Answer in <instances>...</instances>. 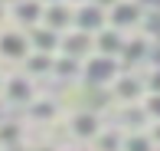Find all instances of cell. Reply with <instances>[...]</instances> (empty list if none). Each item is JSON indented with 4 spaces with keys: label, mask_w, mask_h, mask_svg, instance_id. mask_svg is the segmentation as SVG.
<instances>
[{
    "label": "cell",
    "mask_w": 160,
    "mask_h": 151,
    "mask_svg": "<svg viewBox=\"0 0 160 151\" xmlns=\"http://www.w3.org/2000/svg\"><path fill=\"white\" fill-rule=\"evenodd\" d=\"M144 89L160 95V66H147L144 69Z\"/></svg>",
    "instance_id": "44dd1931"
},
{
    "label": "cell",
    "mask_w": 160,
    "mask_h": 151,
    "mask_svg": "<svg viewBox=\"0 0 160 151\" xmlns=\"http://www.w3.org/2000/svg\"><path fill=\"white\" fill-rule=\"evenodd\" d=\"M105 128V112L98 109H75L65 115V132L72 145H92V138Z\"/></svg>",
    "instance_id": "3957f363"
},
{
    "label": "cell",
    "mask_w": 160,
    "mask_h": 151,
    "mask_svg": "<svg viewBox=\"0 0 160 151\" xmlns=\"http://www.w3.org/2000/svg\"><path fill=\"white\" fill-rule=\"evenodd\" d=\"M62 151H88V145H65Z\"/></svg>",
    "instance_id": "484cf974"
},
{
    "label": "cell",
    "mask_w": 160,
    "mask_h": 151,
    "mask_svg": "<svg viewBox=\"0 0 160 151\" xmlns=\"http://www.w3.org/2000/svg\"><path fill=\"white\" fill-rule=\"evenodd\" d=\"M52 62H56V56H46V53H30L26 56V62L20 69H23L30 79H52Z\"/></svg>",
    "instance_id": "5bb4252c"
},
{
    "label": "cell",
    "mask_w": 160,
    "mask_h": 151,
    "mask_svg": "<svg viewBox=\"0 0 160 151\" xmlns=\"http://www.w3.org/2000/svg\"><path fill=\"white\" fill-rule=\"evenodd\" d=\"M30 53H33V46H30V33L26 30L10 26V23L0 26V69H3V73L20 69Z\"/></svg>",
    "instance_id": "6da1fadb"
},
{
    "label": "cell",
    "mask_w": 160,
    "mask_h": 151,
    "mask_svg": "<svg viewBox=\"0 0 160 151\" xmlns=\"http://www.w3.org/2000/svg\"><path fill=\"white\" fill-rule=\"evenodd\" d=\"M26 125H39V128H52L56 121H62L65 118V109H62V102H59V95H36L30 105H26Z\"/></svg>",
    "instance_id": "52a82bcc"
},
{
    "label": "cell",
    "mask_w": 160,
    "mask_h": 151,
    "mask_svg": "<svg viewBox=\"0 0 160 151\" xmlns=\"http://www.w3.org/2000/svg\"><path fill=\"white\" fill-rule=\"evenodd\" d=\"M26 148H30V151H62L59 145H52L49 138H39V141H26Z\"/></svg>",
    "instance_id": "7402d4cb"
},
{
    "label": "cell",
    "mask_w": 160,
    "mask_h": 151,
    "mask_svg": "<svg viewBox=\"0 0 160 151\" xmlns=\"http://www.w3.org/2000/svg\"><path fill=\"white\" fill-rule=\"evenodd\" d=\"M3 76H7V73H3V69H0V92H3Z\"/></svg>",
    "instance_id": "83f0119b"
},
{
    "label": "cell",
    "mask_w": 160,
    "mask_h": 151,
    "mask_svg": "<svg viewBox=\"0 0 160 151\" xmlns=\"http://www.w3.org/2000/svg\"><path fill=\"white\" fill-rule=\"evenodd\" d=\"M147 135H150V141H154V148L160 151V121H150V125H147Z\"/></svg>",
    "instance_id": "603a6c76"
},
{
    "label": "cell",
    "mask_w": 160,
    "mask_h": 151,
    "mask_svg": "<svg viewBox=\"0 0 160 151\" xmlns=\"http://www.w3.org/2000/svg\"><path fill=\"white\" fill-rule=\"evenodd\" d=\"M26 145V121L23 118H0V148Z\"/></svg>",
    "instance_id": "9a60e30c"
},
{
    "label": "cell",
    "mask_w": 160,
    "mask_h": 151,
    "mask_svg": "<svg viewBox=\"0 0 160 151\" xmlns=\"http://www.w3.org/2000/svg\"><path fill=\"white\" fill-rule=\"evenodd\" d=\"M30 46H33V53L59 56V33L46 30V26H36V30H30Z\"/></svg>",
    "instance_id": "e0dca14e"
},
{
    "label": "cell",
    "mask_w": 160,
    "mask_h": 151,
    "mask_svg": "<svg viewBox=\"0 0 160 151\" xmlns=\"http://www.w3.org/2000/svg\"><path fill=\"white\" fill-rule=\"evenodd\" d=\"M144 17H147V7L141 3V0H121L118 7H111L108 10V26H114L118 33H141L144 30Z\"/></svg>",
    "instance_id": "8992f818"
},
{
    "label": "cell",
    "mask_w": 160,
    "mask_h": 151,
    "mask_svg": "<svg viewBox=\"0 0 160 151\" xmlns=\"http://www.w3.org/2000/svg\"><path fill=\"white\" fill-rule=\"evenodd\" d=\"M36 95H39V85H36V79H30L23 69H10V73L3 76V92H0V102L17 105V109H26Z\"/></svg>",
    "instance_id": "277c9868"
},
{
    "label": "cell",
    "mask_w": 160,
    "mask_h": 151,
    "mask_svg": "<svg viewBox=\"0 0 160 151\" xmlns=\"http://www.w3.org/2000/svg\"><path fill=\"white\" fill-rule=\"evenodd\" d=\"M121 151H157V148H154V141H150L147 128H141V132H124Z\"/></svg>",
    "instance_id": "d6986e66"
},
{
    "label": "cell",
    "mask_w": 160,
    "mask_h": 151,
    "mask_svg": "<svg viewBox=\"0 0 160 151\" xmlns=\"http://www.w3.org/2000/svg\"><path fill=\"white\" fill-rule=\"evenodd\" d=\"M95 53H101V56H114V59H118L121 56V49H124V33H118L114 30V26H105V30H98L95 36Z\"/></svg>",
    "instance_id": "4fadbf2b"
},
{
    "label": "cell",
    "mask_w": 160,
    "mask_h": 151,
    "mask_svg": "<svg viewBox=\"0 0 160 151\" xmlns=\"http://www.w3.org/2000/svg\"><path fill=\"white\" fill-rule=\"evenodd\" d=\"M150 46H154V40H150L147 33H131L124 40L121 56H118L121 69H144L147 66V56H150Z\"/></svg>",
    "instance_id": "9c48e42d"
},
{
    "label": "cell",
    "mask_w": 160,
    "mask_h": 151,
    "mask_svg": "<svg viewBox=\"0 0 160 151\" xmlns=\"http://www.w3.org/2000/svg\"><path fill=\"white\" fill-rule=\"evenodd\" d=\"M144 95H147V89H144V73L141 69H121V76L108 89L111 105H137Z\"/></svg>",
    "instance_id": "5b68a950"
},
{
    "label": "cell",
    "mask_w": 160,
    "mask_h": 151,
    "mask_svg": "<svg viewBox=\"0 0 160 151\" xmlns=\"http://www.w3.org/2000/svg\"><path fill=\"white\" fill-rule=\"evenodd\" d=\"M105 26H108V13L101 10L98 3H92V0H78L75 3V30L95 36V33L105 30Z\"/></svg>",
    "instance_id": "7c38bea8"
},
{
    "label": "cell",
    "mask_w": 160,
    "mask_h": 151,
    "mask_svg": "<svg viewBox=\"0 0 160 151\" xmlns=\"http://www.w3.org/2000/svg\"><path fill=\"white\" fill-rule=\"evenodd\" d=\"M92 53H95V40H92L88 33H82V30L72 26L69 33L59 36V56H69V59H75V62H85Z\"/></svg>",
    "instance_id": "8fae6325"
},
{
    "label": "cell",
    "mask_w": 160,
    "mask_h": 151,
    "mask_svg": "<svg viewBox=\"0 0 160 151\" xmlns=\"http://www.w3.org/2000/svg\"><path fill=\"white\" fill-rule=\"evenodd\" d=\"M7 23V0H0V26Z\"/></svg>",
    "instance_id": "d4e9b609"
},
{
    "label": "cell",
    "mask_w": 160,
    "mask_h": 151,
    "mask_svg": "<svg viewBox=\"0 0 160 151\" xmlns=\"http://www.w3.org/2000/svg\"><path fill=\"white\" fill-rule=\"evenodd\" d=\"M42 10H46L42 0H7V23L30 33L42 23Z\"/></svg>",
    "instance_id": "ba28073f"
},
{
    "label": "cell",
    "mask_w": 160,
    "mask_h": 151,
    "mask_svg": "<svg viewBox=\"0 0 160 151\" xmlns=\"http://www.w3.org/2000/svg\"><path fill=\"white\" fill-rule=\"evenodd\" d=\"M46 30L52 33H69L72 26H75V3L72 0H59V3H46V10H42V23Z\"/></svg>",
    "instance_id": "30bf717a"
},
{
    "label": "cell",
    "mask_w": 160,
    "mask_h": 151,
    "mask_svg": "<svg viewBox=\"0 0 160 151\" xmlns=\"http://www.w3.org/2000/svg\"><path fill=\"white\" fill-rule=\"evenodd\" d=\"M141 109H144V115H147V125L150 121H160V95L157 92H147V95L141 99Z\"/></svg>",
    "instance_id": "ffe728a7"
},
{
    "label": "cell",
    "mask_w": 160,
    "mask_h": 151,
    "mask_svg": "<svg viewBox=\"0 0 160 151\" xmlns=\"http://www.w3.org/2000/svg\"><path fill=\"white\" fill-rule=\"evenodd\" d=\"M78 73H82V62L69 59V56H56L52 62V79H59V82H78Z\"/></svg>",
    "instance_id": "ac0fdd59"
},
{
    "label": "cell",
    "mask_w": 160,
    "mask_h": 151,
    "mask_svg": "<svg viewBox=\"0 0 160 151\" xmlns=\"http://www.w3.org/2000/svg\"><path fill=\"white\" fill-rule=\"evenodd\" d=\"M42 3H59V0H42Z\"/></svg>",
    "instance_id": "f1b7e54d"
},
{
    "label": "cell",
    "mask_w": 160,
    "mask_h": 151,
    "mask_svg": "<svg viewBox=\"0 0 160 151\" xmlns=\"http://www.w3.org/2000/svg\"><path fill=\"white\" fill-rule=\"evenodd\" d=\"M147 66H160V43L154 40V46H150V56H147ZM144 66V69H147Z\"/></svg>",
    "instance_id": "cb8c5ba5"
},
{
    "label": "cell",
    "mask_w": 160,
    "mask_h": 151,
    "mask_svg": "<svg viewBox=\"0 0 160 151\" xmlns=\"http://www.w3.org/2000/svg\"><path fill=\"white\" fill-rule=\"evenodd\" d=\"M0 151H30L26 145H10V148H0Z\"/></svg>",
    "instance_id": "4316f807"
},
{
    "label": "cell",
    "mask_w": 160,
    "mask_h": 151,
    "mask_svg": "<svg viewBox=\"0 0 160 151\" xmlns=\"http://www.w3.org/2000/svg\"><path fill=\"white\" fill-rule=\"evenodd\" d=\"M121 145H124V132H121L118 125H105L95 138H92L88 151H121Z\"/></svg>",
    "instance_id": "2e32d148"
},
{
    "label": "cell",
    "mask_w": 160,
    "mask_h": 151,
    "mask_svg": "<svg viewBox=\"0 0 160 151\" xmlns=\"http://www.w3.org/2000/svg\"><path fill=\"white\" fill-rule=\"evenodd\" d=\"M121 76V62L114 56H101V53H92L88 59L82 62V73H78V82L92 85L98 92H108L111 82Z\"/></svg>",
    "instance_id": "7a4b0ae2"
}]
</instances>
